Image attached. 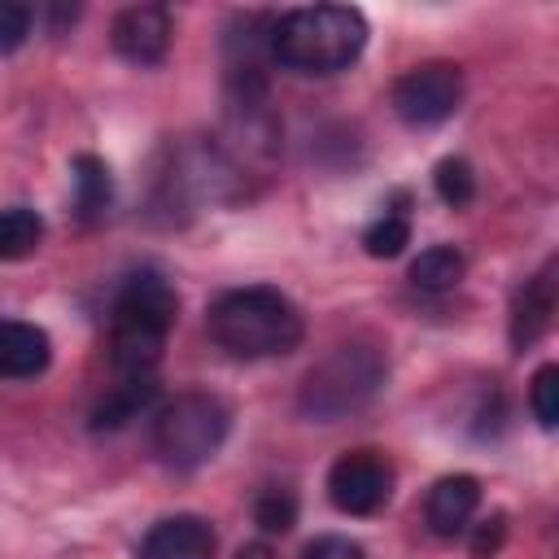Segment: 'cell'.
<instances>
[{"mask_svg": "<svg viewBox=\"0 0 559 559\" xmlns=\"http://www.w3.org/2000/svg\"><path fill=\"white\" fill-rule=\"evenodd\" d=\"M175 319H179L175 284L153 266L131 271L109 301V367H114V376L118 380L153 376L166 354Z\"/></svg>", "mask_w": 559, "mask_h": 559, "instance_id": "6da1fadb", "label": "cell"}, {"mask_svg": "<svg viewBox=\"0 0 559 559\" xmlns=\"http://www.w3.org/2000/svg\"><path fill=\"white\" fill-rule=\"evenodd\" d=\"M367 17L354 4H301L271 17L266 52L275 66L293 74H341L367 48Z\"/></svg>", "mask_w": 559, "mask_h": 559, "instance_id": "7a4b0ae2", "label": "cell"}, {"mask_svg": "<svg viewBox=\"0 0 559 559\" xmlns=\"http://www.w3.org/2000/svg\"><path fill=\"white\" fill-rule=\"evenodd\" d=\"M205 328L223 354L240 362H258V358L293 354L306 336V314L275 284H245L210 301Z\"/></svg>", "mask_w": 559, "mask_h": 559, "instance_id": "3957f363", "label": "cell"}, {"mask_svg": "<svg viewBox=\"0 0 559 559\" xmlns=\"http://www.w3.org/2000/svg\"><path fill=\"white\" fill-rule=\"evenodd\" d=\"M389 380V358L371 341H349L328 349L297 389V411L310 424H336L345 415H358L362 406L376 402V393Z\"/></svg>", "mask_w": 559, "mask_h": 559, "instance_id": "277c9868", "label": "cell"}, {"mask_svg": "<svg viewBox=\"0 0 559 559\" xmlns=\"http://www.w3.org/2000/svg\"><path fill=\"white\" fill-rule=\"evenodd\" d=\"M227 432H231L227 402L205 389H188L153 411L148 441H153L157 463H166L170 472H197L223 450Z\"/></svg>", "mask_w": 559, "mask_h": 559, "instance_id": "5b68a950", "label": "cell"}, {"mask_svg": "<svg viewBox=\"0 0 559 559\" xmlns=\"http://www.w3.org/2000/svg\"><path fill=\"white\" fill-rule=\"evenodd\" d=\"M389 105L415 131L450 122L459 114V105H463V66H454V61H419V66H411L393 83Z\"/></svg>", "mask_w": 559, "mask_h": 559, "instance_id": "8992f818", "label": "cell"}, {"mask_svg": "<svg viewBox=\"0 0 559 559\" xmlns=\"http://www.w3.org/2000/svg\"><path fill=\"white\" fill-rule=\"evenodd\" d=\"M397 485L393 463L380 450H345L328 467V498L341 515H376L389 507Z\"/></svg>", "mask_w": 559, "mask_h": 559, "instance_id": "52a82bcc", "label": "cell"}, {"mask_svg": "<svg viewBox=\"0 0 559 559\" xmlns=\"http://www.w3.org/2000/svg\"><path fill=\"white\" fill-rule=\"evenodd\" d=\"M175 44V13L166 4H127L109 22V48L127 66H162Z\"/></svg>", "mask_w": 559, "mask_h": 559, "instance_id": "ba28073f", "label": "cell"}, {"mask_svg": "<svg viewBox=\"0 0 559 559\" xmlns=\"http://www.w3.org/2000/svg\"><path fill=\"white\" fill-rule=\"evenodd\" d=\"M214 555H218V533L205 515L192 511L157 520L135 546V559H214Z\"/></svg>", "mask_w": 559, "mask_h": 559, "instance_id": "9c48e42d", "label": "cell"}, {"mask_svg": "<svg viewBox=\"0 0 559 559\" xmlns=\"http://www.w3.org/2000/svg\"><path fill=\"white\" fill-rule=\"evenodd\" d=\"M550 319H555V266L546 262L533 280H524L515 288V301H511V319H507V336H511V349L524 354L533 349L546 332H550Z\"/></svg>", "mask_w": 559, "mask_h": 559, "instance_id": "30bf717a", "label": "cell"}, {"mask_svg": "<svg viewBox=\"0 0 559 559\" xmlns=\"http://www.w3.org/2000/svg\"><path fill=\"white\" fill-rule=\"evenodd\" d=\"M476 507H480V480L467 476V472H454V476H441V480L428 489L424 524H428L437 537H459V533H467Z\"/></svg>", "mask_w": 559, "mask_h": 559, "instance_id": "8fae6325", "label": "cell"}, {"mask_svg": "<svg viewBox=\"0 0 559 559\" xmlns=\"http://www.w3.org/2000/svg\"><path fill=\"white\" fill-rule=\"evenodd\" d=\"M52 362V341L31 319H0V380H35Z\"/></svg>", "mask_w": 559, "mask_h": 559, "instance_id": "7c38bea8", "label": "cell"}, {"mask_svg": "<svg viewBox=\"0 0 559 559\" xmlns=\"http://www.w3.org/2000/svg\"><path fill=\"white\" fill-rule=\"evenodd\" d=\"M153 402H157V380H153V376L118 380V384L92 406V432H118V428L135 424L140 415H148Z\"/></svg>", "mask_w": 559, "mask_h": 559, "instance_id": "4fadbf2b", "label": "cell"}, {"mask_svg": "<svg viewBox=\"0 0 559 559\" xmlns=\"http://www.w3.org/2000/svg\"><path fill=\"white\" fill-rule=\"evenodd\" d=\"M70 175H74V214H79V223L105 218V210H109V201H114V175H109L105 157L79 153V157L70 162Z\"/></svg>", "mask_w": 559, "mask_h": 559, "instance_id": "5bb4252c", "label": "cell"}, {"mask_svg": "<svg viewBox=\"0 0 559 559\" xmlns=\"http://www.w3.org/2000/svg\"><path fill=\"white\" fill-rule=\"evenodd\" d=\"M467 275V258L454 245H432L411 262V284L424 293H450Z\"/></svg>", "mask_w": 559, "mask_h": 559, "instance_id": "9a60e30c", "label": "cell"}, {"mask_svg": "<svg viewBox=\"0 0 559 559\" xmlns=\"http://www.w3.org/2000/svg\"><path fill=\"white\" fill-rule=\"evenodd\" d=\"M44 245V218L31 205H9L0 210V262L31 258Z\"/></svg>", "mask_w": 559, "mask_h": 559, "instance_id": "2e32d148", "label": "cell"}, {"mask_svg": "<svg viewBox=\"0 0 559 559\" xmlns=\"http://www.w3.org/2000/svg\"><path fill=\"white\" fill-rule=\"evenodd\" d=\"M253 524H258L266 537L293 533V524H297V493H293V489H280V485L262 489V493L253 498Z\"/></svg>", "mask_w": 559, "mask_h": 559, "instance_id": "e0dca14e", "label": "cell"}, {"mask_svg": "<svg viewBox=\"0 0 559 559\" xmlns=\"http://www.w3.org/2000/svg\"><path fill=\"white\" fill-rule=\"evenodd\" d=\"M432 188H437L441 205L463 210V205H472V197H476V170H472L463 157H441V162L432 166Z\"/></svg>", "mask_w": 559, "mask_h": 559, "instance_id": "ac0fdd59", "label": "cell"}, {"mask_svg": "<svg viewBox=\"0 0 559 559\" xmlns=\"http://www.w3.org/2000/svg\"><path fill=\"white\" fill-rule=\"evenodd\" d=\"M411 245V218L402 210H384L376 223H367L362 231V249L367 258H397Z\"/></svg>", "mask_w": 559, "mask_h": 559, "instance_id": "d6986e66", "label": "cell"}, {"mask_svg": "<svg viewBox=\"0 0 559 559\" xmlns=\"http://www.w3.org/2000/svg\"><path fill=\"white\" fill-rule=\"evenodd\" d=\"M528 411H533L537 428L555 432V424H559V367L555 362H542L533 371V380H528Z\"/></svg>", "mask_w": 559, "mask_h": 559, "instance_id": "ffe728a7", "label": "cell"}, {"mask_svg": "<svg viewBox=\"0 0 559 559\" xmlns=\"http://www.w3.org/2000/svg\"><path fill=\"white\" fill-rule=\"evenodd\" d=\"M31 26H35V9H31V4L0 0V57L17 52V48L31 39Z\"/></svg>", "mask_w": 559, "mask_h": 559, "instance_id": "44dd1931", "label": "cell"}, {"mask_svg": "<svg viewBox=\"0 0 559 559\" xmlns=\"http://www.w3.org/2000/svg\"><path fill=\"white\" fill-rule=\"evenodd\" d=\"M502 542H507V515H502V511H493L489 520H480V524L472 528L467 550H472V559H493V555L502 550Z\"/></svg>", "mask_w": 559, "mask_h": 559, "instance_id": "7402d4cb", "label": "cell"}, {"mask_svg": "<svg viewBox=\"0 0 559 559\" xmlns=\"http://www.w3.org/2000/svg\"><path fill=\"white\" fill-rule=\"evenodd\" d=\"M301 559H367V550L345 533H323L301 550Z\"/></svg>", "mask_w": 559, "mask_h": 559, "instance_id": "603a6c76", "label": "cell"}, {"mask_svg": "<svg viewBox=\"0 0 559 559\" xmlns=\"http://www.w3.org/2000/svg\"><path fill=\"white\" fill-rule=\"evenodd\" d=\"M236 559H275V550H271L266 542H249V546L236 550Z\"/></svg>", "mask_w": 559, "mask_h": 559, "instance_id": "cb8c5ba5", "label": "cell"}]
</instances>
